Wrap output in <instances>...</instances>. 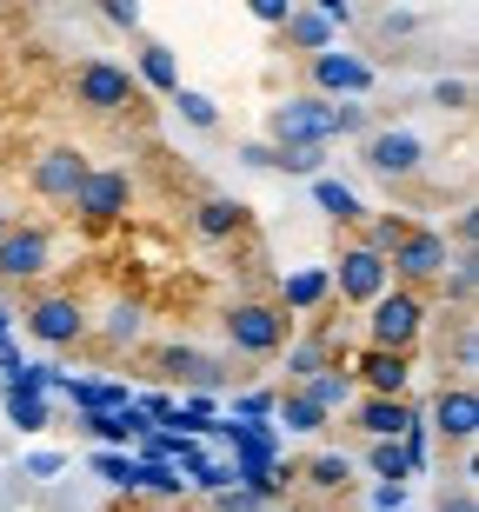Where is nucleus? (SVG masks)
Masks as SVG:
<instances>
[{
	"label": "nucleus",
	"instance_id": "obj_13",
	"mask_svg": "<svg viewBox=\"0 0 479 512\" xmlns=\"http://www.w3.org/2000/svg\"><path fill=\"white\" fill-rule=\"evenodd\" d=\"M346 373H353V386H360V393H393V399H400L406 386H413V353H393V346H366V353L346 366Z\"/></svg>",
	"mask_w": 479,
	"mask_h": 512
},
{
	"label": "nucleus",
	"instance_id": "obj_26",
	"mask_svg": "<svg viewBox=\"0 0 479 512\" xmlns=\"http://www.w3.org/2000/svg\"><path fill=\"white\" fill-rule=\"evenodd\" d=\"M267 147H273V167L280 173H300V180L326 173V147H300V140H267Z\"/></svg>",
	"mask_w": 479,
	"mask_h": 512
},
{
	"label": "nucleus",
	"instance_id": "obj_36",
	"mask_svg": "<svg viewBox=\"0 0 479 512\" xmlns=\"http://www.w3.org/2000/svg\"><path fill=\"white\" fill-rule=\"evenodd\" d=\"M0 386H14V393H54V366H20Z\"/></svg>",
	"mask_w": 479,
	"mask_h": 512
},
{
	"label": "nucleus",
	"instance_id": "obj_21",
	"mask_svg": "<svg viewBox=\"0 0 479 512\" xmlns=\"http://www.w3.org/2000/svg\"><path fill=\"white\" fill-rule=\"evenodd\" d=\"M293 386H307V393L320 399L326 413H346V406H353V393H360L346 366H320V373H307V380H293Z\"/></svg>",
	"mask_w": 479,
	"mask_h": 512
},
{
	"label": "nucleus",
	"instance_id": "obj_47",
	"mask_svg": "<svg viewBox=\"0 0 479 512\" xmlns=\"http://www.w3.org/2000/svg\"><path fill=\"white\" fill-rule=\"evenodd\" d=\"M453 233H460V247H473V240H479V213L466 207V213H460V227H453Z\"/></svg>",
	"mask_w": 479,
	"mask_h": 512
},
{
	"label": "nucleus",
	"instance_id": "obj_44",
	"mask_svg": "<svg viewBox=\"0 0 479 512\" xmlns=\"http://www.w3.org/2000/svg\"><path fill=\"white\" fill-rule=\"evenodd\" d=\"M307 7H313V14H326V20H333V27H340V20L353 14V0H307Z\"/></svg>",
	"mask_w": 479,
	"mask_h": 512
},
{
	"label": "nucleus",
	"instance_id": "obj_6",
	"mask_svg": "<svg viewBox=\"0 0 479 512\" xmlns=\"http://www.w3.org/2000/svg\"><path fill=\"white\" fill-rule=\"evenodd\" d=\"M54 266V227H40V220H7V233H0V280L7 286H27L40 280Z\"/></svg>",
	"mask_w": 479,
	"mask_h": 512
},
{
	"label": "nucleus",
	"instance_id": "obj_24",
	"mask_svg": "<svg viewBox=\"0 0 479 512\" xmlns=\"http://www.w3.org/2000/svg\"><path fill=\"white\" fill-rule=\"evenodd\" d=\"M140 326H147V306H140V300H114L107 313H100V340H107V346H134Z\"/></svg>",
	"mask_w": 479,
	"mask_h": 512
},
{
	"label": "nucleus",
	"instance_id": "obj_35",
	"mask_svg": "<svg viewBox=\"0 0 479 512\" xmlns=\"http://www.w3.org/2000/svg\"><path fill=\"white\" fill-rule=\"evenodd\" d=\"M406 227H413V220H406V213H380V220H373V227H366V247L393 253V240H400Z\"/></svg>",
	"mask_w": 479,
	"mask_h": 512
},
{
	"label": "nucleus",
	"instance_id": "obj_12",
	"mask_svg": "<svg viewBox=\"0 0 479 512\" xmlns=\"http://www.w3.org/2000/svg\"><path fill=\"white\" fill-rule=\"evenodd\" d=\"M80 180H87V153H80V147H47L34 167H27V187H34L40 200H54V207L74 200Z\"/></svg>",
	"mask_w": 479,
	"mask_h": 512
},
{
	"label": "nucleus",
	"instance_id": "obj_20",
	"mask_svg": "<svg viewBox=\"0 0 479 512\" xmlns=\"http://www.w3.org/2000/svg\"><path fill=\"white\" fill-rule=\"evenodd\" d=\"M160 366H167V373H180L187 386H200V393H220V386H227L220 360H207V353H193V346H167V353H160Z\"/></svg>",
	"mask_w": 479,
	"mask_h": 512
},
{
	"label": "nucleus",
	"instance_id": "obj_39",
	"mask_svg": "<svg viewBox=\"0 0 479 512\" xmlns=\"http://www.w3.org/2000/svg\"><path fill=\"white\" fill-rule=\"evenodd\" d=\"M293 7H300V0H247V14L260 20V27H280V20H287Z\"/></svg>",
	"mask_w": 479,
	"mask_h": 512
},
{
	"label": "nucleus",
	"instance_id": "obj_42",
	"mask_svg": "<svg viewBox=\"0 0 479 512\" xmlns=\"http://www.w3.org/2000/svg\"><path fill=\"white\" fill-rule=\"evenodd\" d=\"M213 512H260V499L240 493V486H227V493H213Z\"/></svg>",
	"mask_w": 479,
	"mask_h": 512
},
{
	"label": "nucleus",
	"instance_id": "obj_32",
	"mask_svg": "<svg viewBox=\"0 0 479 512\" xmlns=\"http://www.w3.org/2000/svg\"><path fill=\"white\" fill-rule=\"evenodd\" d=\"M167 100L180 107V120H187V127H200V133H207V127H220V107H213L207 94H193V87H173Z\"/></svg>",
	"mask_w": 479,
	"mask_h": 512
},
{
	"label": "nucleus",
	"instance_id": "obj_10",
	"mask_svg": "<svg viewBox=\"0 0 479 512\" xmlns=\"http://www.w3.org/2000/svg\"><path fill=\"white\" fill-rule=\"evenodd\" d=\"M134 94H140V80L127 74V67H114V60H87L74 74V100L87 107V114H127L134 107Z\"/></svg>",
	"mask_w": 479,
	"mask_h": 512
},
{
	"label": "nucleus",
	"instance_id": "obj_3",
	"mask_svg": "<svg viewBox=\"0 0 479 512\" xmlns=\"http://www.w3.org/2000/svg\"><path fill=\"white\" fill-rule=\"evenodd\" d=\"M67 207L80 213V227H87V233H107V227L127 220V207H134V180H127L120 167H87V180L74 187Z\"/></svg>",
	"mask_w": 479,
	"mask_h": 512
},
{
	"label": "nucleus",
	"instance_id": "obj_31",
	"mask_svg": "<svg viewBox=\"0 0 479 512\" xmlns=\"http://www.w3.org/2000/svg\"><path fill=\"white\" fill-rule=\"evenodd\" d=\"M7 419H14L20 433H40L47 426V393H14L7 386Z\"/></svg>",
	"mask_w": 479,
	"mask_h": 512
},
{
	"label": "nucleus",
	"instance_id": "obj_27",
	"mask_svg": "<svg viewBox=\"0 0 479 512\" xmlns=\"http://www.w3.org/2000/svg\"><path fill=\"white\" fill-rule=\"evenodd\" d=\"M94 473L114 486V493H140V459L120 453V446H107V453H94Z\"/></svg>",
	"mask_w": 479,
	"mask_h": 512
},
{
	"label": "nucleus",
	"instance_id": "obj_5",
	"mask_svg": "<svg viewBox=\"0 0 479 512\" xmlns=\"http://www.w3.org/2000/svg\"><path fill=\"white\" fill-rule=\"evenodd\" d=\"M267 133L273 140H300V147H333V140H340V120H333V100L293 94L267 114Z\"/></svg>",
	"mask_w": 479,
	"mask_h": 512
},
{
	"label": "nucleus",
	"instance_id": "obj_8",
	"mask_svg": "<svg viewBox=\"0 0 479 512\" xmlns=\"http://www.w3.org/2000/svg\"><path fill=\"white\" fill-rule=\"evenodd\" d=\"M307 80L320 100H366L373 94V60L360 54H340V47H320V54H307Z\"/></svg>",
	"mask_w": 479,
	"mask_h": 512
},
{
	"label": "nucleus",
	"instance_id": "obj_29",
	"mask_svg": "<svg viewBox=\"0 0 479 512\" xmlns=\"http://www.w3.org/2000/svg\"><path fill=\"white\" fill-rule=\"evenodd\" d=\"M440 280H446V300H453V306H473L479 260H473V253H460V260H446V273H440Z\"/></svg>",
	"mask_w": 479,
	"mask_h": 512
},
{
	"label": "nucleus",
	"instance_id": "obj_17",
	"mask_svg": "<svg viewBox=\"0 0 479 512\" xmlns=\"http://www.w3.org/2000/svg\"><path fill=\"white\" fill-rule=\"evenodd\" d=\"M273 419H280L287 433H326V426H333V413H326V406L307 393V386H287V393H273Z\"/></svg>",
	"mask_w": 479,
	"mask_h": 512
},
{
	"label": "nucleus",
	"instance_id": "obj_11",
	"mask_svg": "<svg viewBox=\"0 0 479 512\" xmlns=\"http://www.w3.org/2000/svg\"><path fill=\"white\" fill-rule=\"evenodd\" d=\"M366 167L380 173V180H413L426 167V133H413V127L366 133Z\"/></svg>",
	"mask_w": 479,
	"mask_h": 512
},
{
	"label": "nucleus",
	"instance_id": "obj_43",
	"mask_svg": "<svg viewBox=\"0 0 479 512\" xmlns=\"http://www.w3.org/2000/svg\"><path fill=\"white\" fill-rule=\"evenodd\" d=\"M60 466H67V459H60V453H34V459H27V473H34V479H54Z\"/></svg>",
	"mask_w": 479,
	"mask_h": 512
},
{
	"label": "nucleus",
	"instance_id": "obj_23",
	"mask_svg": "<svg viewBox=\"0 0 479 512\" xmlns=\"http://www.w3.org/2000/svg\"><path fill=\"white\" fill-rule=\"evenodd\" d=\"M140 87H154V94H173L180 87V60H173V47H160V40H147L140 47Z\"/></svg>",
	"mask_w": 479,
	"mask_h": 512
},
{
	"label": "nucleus",
	"instance_id": "obj_4",
	"mask_svg": "<svg viewBox=\"0 0 479 512\" xmlns=\"http://www.w3.org/2000/svg\"><path fill=\"white\" fill-rule=\"evenodd\" d=\"M326 280H333V293H340L346 306H373L393 286V266H386L380 247H366V240H346L340 260L326 266Z\"/></svg>",
	"mask_w": 479,
	"mask_h": 512
},
{
	"label": "nucleus",
	"instance_id": "obj_22",
	"mask_svg": "<svg viewBox=\"0 0 479 512\" xmlns=\"http://www.w3.org/2000/svg\"><path fill=\"white\" fill-rule=\"evenodd\" d=\"M313 200H320V213H333L340 227H360V220H366L360 193L346 187V180H326V173H313Z\"/></svg>",
	"mask_w": 479,
	"mask_h": 512
},
{
	"label": "nucleus",
	"instance_id": "obj_9",
	"mask_svg": "<svg viewBox=\"0 0 479 512\" xmlns=\"http://www.w3.org/2000/svg\"><path fill=\"white\" fill-rule=\"evenodd\" d=\"M446 260H453V247H446V233H433V227H406L400 240H393V253H386V266H393V280H400V286L440 280Z\"/></svg>",
	"mask_w": 479,
	"mask_h": 512
},
{
	"label": "nucleus",
	"instance_id": "obj_28",
	"mask_svg": "<svg viewBox=\"0 0 479 512\" xmlns=\"http://www.w3.org/2000/svg\"><path fill=\"white\" fill-rule=\"evenodd\" d=\"M140 486L160 493V499H180V493H187V473H180L173 459H140Z\"/></svg>",
	"mask_w": 479,
	"mask_h": 512
},
{
	"label": "nucleus",
	"instance_id": "obj_46",
	"mask_svg": "<svg viewBox=\"0 0 479 512\" xmlns=\"http://www.w3.org/2000/svg\"><path fill=\"white\" fill-rule=\"evenodd\" d=\"M240 160H247V167H273V147H267V140H247V147H240Z\"/></svg>",
	"mask_w": 479,
	"mask_h": 512
},
{
	"label": "nucleus",
	"instance_id": "obj_14",
	"mask_svg": "<svg viewBox=\"0 0 479 512\" xmlns=\"http://www.w3.org/2000/svg\"><path fill=\"white\" fill-rule=\"evenodd\" d=\"M420 419V406L413 399H393V393H353V426H360L366 439H400L406 426Z\"/></svg>",
	"mask_w": 479,
	"mask_h": 512
},
{
	"label": "nucleus",
	"instance_id": "obj_15",
	"mask_svg": "<svg viewBox=\"0 0 479 512\" xmlns=\"http://www.w3.org/2000/svg\"><path fill=\"white\" fill-rule=\"evenodd\" d=\"M433 433H446L453 446H473V433H479V393H473V380L440 386V399H433Z\"/></svg>",
	"mask_w": 479,
	"mask_h": 512
},
{
	"label": "nucleus",
	"instance_id": "obj_41",
	"mask_svg": "<svg viewBox=\"0 0 479 512\" xmlns=\"http://www.w3.org/2000/svg\"><path fill=\"white\" fill-rule=\"evenodd\" d=\"M373 506H380V512H406V479H386V486H373Z\"/></svg>",
	"mask_w": 479,
	"mask_h": 512
},
{
	"label": "nucleus",
	"instance_id": "obj_16",
	"mask_svg": "<svg viewBox=\"0 0 479 512\" xmlns=\"http://www.w3.org/2000/svg\"><path fill=\"white\" fill-rule=\"evenodd\" d=\"M193 233H200L207 247H227V240H240V233H247V207H240V200H227V193H207V200L193 207Z\"/></svg>",
	"mask_w": 479,
	"mask_h": 512
},
{
	"label": "nucleus",
	"instance_id": "obj_33",
	"mask_svg": "<svg viewBox=\"0 0 479 512\" xmlns=\"http://www.w3.org/2000/svg\"><path fill=\"white\" fill-rule=\"evenodd\" d=\"M346 479H353V459H346V453H320L307 466V486H320V493H340Z\"/></svg>",
	"mask_w": 479,
	"mask_h": 512
},
{
	"label": "nucleus",
	"instance_id": "obj_34",
	"mask_svg": "<svg viewBox=\"0 0 479 512\" xmlns=\"http://www.w3.org/2000/svg\"><path fill=\"white\" fill-rule=\"evenodd\" d=\"M280 353H287V373H293V380H307V373H320V366H326V353H333V346H326V340H307V346H280Z\"/></svg>",
	"mask_w": 479,
	"mask_h": 512
},
{
	"label": "nucleus",
	"instance_id": "obj_18",
	"mask_svg": "<svg viewBox=\"0 0 479 512\" xmlns=\"http://www.w3.org/2000/svg\"><path fill=\"white\" fill-rule=\"evenodd\" d=\"M333 34H340V27L326 14H313V7H293V14L280 20V40H287L293 54H320V47H333Z\"/></svg>",
	"mask_w": 479,
	"mask_h": 512
},
{
	"label": "nucleus",
	"instance_id": "obj_25",
	"mask_svg": "<svg viewBox=\"0 0 479 512\" xmlns=\"http://www.w3.org/2000/svg\"><path fill=\"white\" fill-rule=\"evenodd\" d=\"M180 473H187V486H200V493H227L233 486V459H207L200 446H193V453L180 459Z\"/></svg>",
	"mask_w": 479,
	"mask_h": 512
},
{
	"label": "nucleus",
	"instance_id": "obj_40",
	"mask_svg": "<svg viewBox=\"0 0 479 512\" xmlns=\"http://www.w3.org/2000/svg\"><path fill=\"white\" fill-rule=\"evenodd\" d=\"M100 14L114 20V27H127V34H134V27H140V0H100Z\"/></svg>",
	"mask_w": 479,
	"mask_h": 512
},
{
	"label": "nucleus",
	"instance_id": "obj_19",
	"mask_svg": "<svg viewBox=\"0 0 479 512\" xmlns=\"http://www.w3.org/2000/svg\"><path fill=\"white\" fill-rule=\"evenodd\" d=\"M333 300V280H326V266H300V273H287L280 280V306L287 313H313V306Z\"/></svg>",
	"mask_w": 479,
	"mask_h": 512
},
{
	"label": "nucleus",
	"instance_id": "obj_49",
	"mask_svg": "<svg viewBox=\"0 0 479 512\" xmlns=\"http://www.w3.org/2000/svg\"><path fill=\"white\" fill-rule=\"evenodd\" d=\"M0 233H7V207H0Z\"/></svg>",
	"mask_w": 479,
	"mask_h": 512
},
{
	"label": "nucleus",
	"instance_id": "obj_30",
	"mask_svg": "<svg viewBox=\"0 0 479 512\" xmlns=\"http://www.w3.org/2000/svg\"><path fill=\"white\" fill-rule=\"evenodd\" d=\"M366 466H373L380 479H413V466H406V446H400V439H373V446H366Z\"/></svg>",
	"mask_w": 479,
	"mask_h": 512
},
{
	"label": "nucleus",
	"instance_id": "obj_2",
	"mask_svg": "<svg viewBox=\"0 0 479 512\" xmlns=\"http://www.w3.org/2000/svg\"><path fill=\"white\" fill-rule=\"evenodd\" d=\"M426 333V300L420 286H386L380 300L366 306V346H393V353H413Z\"/></svg>",
	"mask_w": 479,
	"mask_h": 512
},
{
	"label": "nucleus",
	"instance_id": "obj_38",
	"mask_svg": "<svg viewBox=\"0 0 479 512\" xmlns=\"http://www.w3.org/2000/svg\"><path fill=\"white\" fill-rule=\"evenodd\" d=\"M433 100H440L446 114H466V107H473V87H466V80H440V87H433Z\"/></svg>",
	"mask_w": 479,
	"mask_h": 512
},
{
	"label": "nucleus",
	"instance_id": "obj_37",
	"mask_svg": "<svg viewBox=\"0 0 479 512\" xmlns=\"http://www.w3.org/2000/svg\"><path fill=\"white\" fill-rule=\"evenodd\" d=\"M233 419H273V393H233Z\"/></svg>",
	"mask_w": 479,
	"mask_h": 512
},
{
	"label": "nucleus",
	"instance_id": "obj_45",
	"mask_svg": "<svg viewBox=\"0 0 479 512\" xmlns=\"http://www.w3.org/2000/svg\"><path fill=\"white\" fill-rule=\"evenodd\" d=\"M440 512H479V499H473V486H460V493H446V499H440Z\"/></svg>",
	"mask_w": 479,
	"mask_h": 512
},
{
	"label": "nucleus",
	"instance_id": "obj_7",
	"mask_svg": "<svg viewBox=\"0 0 479 512\" xmlns=\"http://www.w3.org/2000/svg\"><path fill=\"white\" fill-rule=\"evenodd\" d=\"M20 320H27V333H34L40 346H80V340H87V326H94V313H87L80 293H40Z\"/></svg>",
	"mask_w": 479,
	"mask_h": 512
},
{
	"label": "nucleus",
	"instance_id": "obj_1",
	"mask_svg": "<svg viewBox=\"0 0 479 512\" xmlns=\"http://www.w3.org/2000/svg\"><path fill=\"white\" fill-rule=\"evenodd\" d=\"M220 326H227L233 353H247V360H273L293 340V313L280 300H233Z\"/></svg>",
	"mask_w": 479,
	"mask_h": 512
},
{
	"label": "nucleus",
	"instance_id": "obj_48",
	"mask_svg": "<svg viewBox=\"0 0 479 512\" xmlns=\"http://www.w3.org/2000/svg\"><path fill=\"white\" fill-rule=\"evenodd\" d=\"M7 333H14V313H7V306H0V340H7Z\"/></svg>",
	"mask_w": 479,
	"mask_h": 512
}]
</instances>
